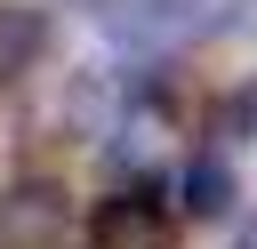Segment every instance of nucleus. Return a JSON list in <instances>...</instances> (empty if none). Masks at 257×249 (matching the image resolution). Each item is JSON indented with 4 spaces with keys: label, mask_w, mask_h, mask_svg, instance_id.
<instances>
[{
    "label": "nucleus",
    "mask_w": 257,
    "mask_h": 249,
    "mask_svg": "<svg viewBox=\"0 0 257 249\" xmlns=\"http://www.w3.org/2000/svg\"><path fill=\"white\" fill-rule=\"evenodd\" d=\"M177 217H185L177 193H161L153 177H128L88 209V249H177Z\"/></svg>",
    "instance_id": "obj_1"
},
{
    "label": "nucleus",
    "mask_w": 257,
    "mask_h": 249,
    "mask_svg": "<svg viewBox=\"0 0 257 249\" xmlns=\"http://www.w3.org/2000/svg\"><path fill=\"white\" fill-rule=\"evenodd\" d=\"M104 24L128 56H169L201 32V0H104Z\"/></svg>",
    "instance_id": "obj_2"
},
{
    "label": "nucleus",
    "mask_w": 257,
    "mask_h": 249,
    "mask_svg": "<svg viewBox=\"0 0 257 249\" xmlns=\"http://www.w3.org/2000/svg\"><path fill=\"white\" fill-rule=\"evenodd\" d=\"M0 249H64V185L24 177L0 193Z\"/></svg>",
    "instance_id": "obj_3"
},
{
    "label": "nucleus",
    "mask_w": 257,
    "mask_h": 249,
    "mask_svg": "<svg viewBox=\"0 0 257 249\" xmlns=\"http://www.w3.org/2000/svg\"><path fill=\"white\" fill-rule=\"evenodd\" d=\"M233 201H241V177H233L225 145H209V153H193V161L177 169V209H185L193 225H217V217H233Z\"/></svg>",
    "instance_id": "obj_4"
},
{
    "label": "nucleus",
    "mask_w": 257,
    "mask_h": 249,
    "mask_svg": "<svg viewBox=\"0 0 257 249\" xmlns=\"http://www.w3.org/2000/svg\"><path fill=\"white\" fill-rule=\"evenodd\" d=\"M40 56H48V16L24 0H0V88H16Z\"/></svg>",
    "instance_id": "obj_5"
},
{
    "label": "nucleus",
    "mask_w": 257,
    "mask_h": 249,
    "mask_svg": "<svg viewBox=\"0 0 257 249\" xmlns=\"http://www.w3.org/2000/svg\"><path fill=\"white\" fill-rule=\"evenodd\" d=\"M56 8H96V16H104V0H56Z\"/></svg>",
    "instance_id": "obj_6"
},
{
    "label": "nucleus",
    "mask_w": 257,
    "mask_h": 249,
    "mask_svg": "<svg viewBox=\"0 0 257 249\" xmlns=\"http://www.w3.org/2000/svg\"><path fill=\"white\" fill-rule=\"evenodd\" d=\"M233 249H257V225H249V233H241V241H233Z\"/></svg>",
    "instance_id": "obj_7"
}]
</instances>
